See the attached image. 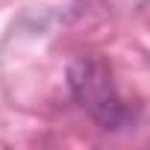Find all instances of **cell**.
<instances>
[{"label": "cell", "mask_w": 150, "mask_h": 150, "mask_svg": "<svg viewBox=\"0 0 150 150\" xmlns=\"http://www.w3.org/2000/svg\"><path fill=\"white\" fill-rule=\"evenodd\" d=\"M71 86L77 91V97L83 100V106L103 127H115L121 121V103L115 97V88L100 62H86V59L77 62L71 71Z\"/></svg>", "instance_id": "obj_1"}]
</instances>
